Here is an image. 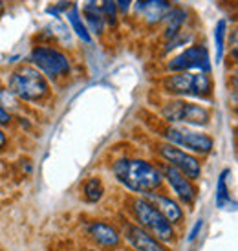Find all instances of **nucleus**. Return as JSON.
Returning a JSON list of instances; mask_svg holds the SVG:
<instances>
[{"instance_id":"nucleus-27","label":"nucleus","mask_w":238,"mask_h":251,"mask_svg":"<svg viewBox=\"0 0 238 251\" xmlns=\"http://www.w3.org/2000/svg\"><path fill=\"white\" fill-rule=\"evenodd\" d=\"M84 251H99V250H95V248H86Z\"/></svg>"},{"instance_id":"nucleus-25","label":"nucleus","mask_w":238,"mask_h":251,"mask_svg":"<svg viewBox=\"0 0 238 251\" xmlns=\"http://www.w3.org/2000/svg\"><path fill=\"white\" fill-rule=\"evenodd\" d=\"M132 2H134V0H116V4H118V9L121 11V13H126V11L130 9Z\"/></svg>"},{"instance_id":"nucleus-2","label":"nucleus","mask_w":238,"mask_h":251,"mask_svg":"<svg viewBox=\"0 0 238 251\" xmlns=\"http://www.w3.org/2000/svg\"><path fill=\"white\" fill-rule=\"evenodd\" d=\"M123 205H125L123 209H125L126 218L136 226H140L141 229H145L147 233H150L152 237H156L167 246H172L178 242L180 231L176 229L145 196L128 195L125 196Z\"/></svg>"},{"instance_id":"nucleus-22","label":"nucleus","mask_w":238,"mask_h":251,"mask_svg":"<svg viewBox=\"0 0 238 251\" xmlns=\"http://www.w3.org/2000/svg\"><path fill=\"white\" fill-rule=\"evenodd\" d=\"M202 229H203V218H198L196 222H194V226L190 227L189 235H187V242H189V244H192L194 240H198V237H200Z\"/></svg>"},{"instance_id":"nucleus-24","label":"nucleus","mask_w":238,"mask_h":251,"mask_svg":"<svg viewBox=\"0 0 238 251\" xmlns=\"http://www.w3.org/2000/svg\"><path fill=\"white\" fill-rule=\"evenodd\" d=\"M11 123H13V114L7 112L4 106L0 105V128H7Z\"/></svg>"},{"instance_id":"nucleus-11","label":"nucleus","mask_w":238,"mask_h":251,"mask_svg":"<svg viewBox=\"0 0 238 251\" xmlns=\"http://www.w3.org/2000/svg\"><path fill=\"white\" fill-rule=\"evenodd\" d=\"M211 57L209 50L203 44H190L189 48L180 51L176 57H172L167 63V70L170 74L178 72H202L211 74Z\"/></svg>"},{"instance_id":"nucleus-6","label":"nucleus","mask_w":238,"mask_h":251,"mask_svg":"<svg viewBox=\"0 0 238 251\" xmlns=\"http://www.w3.org/2000/svg\"><path fill=\"white\" fill-rule=\"evenodd\" d=\"M29 64L41 72L48 81L66 79L71 74V59L63 50L49 46V44H39L31 50Z\"/></svg>"},{"instance_id":"nucleus-16","label":"nucleus","mask_w":238,"mask_h":251,"mask_svg":"<svg viewBox=\"0 0 238 251\" xmlns=\"http://www.w3.org/2000/svg\"><path fill=\"white\" fill-rule=\"evenodd\" d=\"M106 189L105 183L99 176H90L83 181L81 185V195H83V200L86 203H99L105 196Z\"/></svg>"},{"instance_id":"nucleus-18","label":"nucleus","mask_w":238,"mask_h":251,"mask_svg":"<svg viewBox=\"0 0 238 251\" xmlns=\"http://www.w3.org/2000/svg\"><path fill=\"white\" fill-rule=\"evenodd\" d=\"M64 15H66V19H68V22H70L71 31H73V33H75V35H77L83 42L90 44L92 35H90V31L86 29V24H84L83 17H81V11H79L77 4H71L70 9H68Z\"/></svg>"},{"instance_id":"nucleus-1","label":"nucleus","mask_w":238,"mask_h":251,"mask_svg":"<svg viewBox=\"0 0 238 251\" xmlns=\"http://www.w3.org/2000/svg\"><path fill=\"white\" fill-rule=\"evenodd\" d=\"M110 171L116 181L130 195L145 196L163 189V176L160 173V167L143 158H130V156L118 158L112 163Z\"/></svg>"},{"instance_id":"nucleus-3","label":"nucleus","mask_w":238,"mask_h":251,"mask_svg":"<svg viewBox=\"0 0 238 251\" xmlns=\"http://www.w3.org/2000/svg\"><path fill=\"white\" fill-rule=\"evenodd\" d=\"M7 90L22 103H42L49 98V81L31 64H21L7 77Z\"/></svg>"},{"instance_id":"nucleus-23","label":"nucleus","mask_w":238,"mask_h":251,"mask_svg":"<svg viewBox=\"0 0 238 251\" xmlns=\"http://www.w3.org/2000/svg\"><path fill=\"white\" fill-rule=\"evenodd\" d=\"M70 6H71V2H68V0H61L55 7H48L46 11H48L49 15H53V17H59L61 13H66V11L70 9Z\"/></svg>"},{"instance_id":"nucleus-15","label":"nucleus","mask_w":238,"mask_h":251,"mask_svg":"<svg viewBox=\"0 0 238 251\" xmlns=\"http://www.w3.org/2000/svg\"><path fill=\"white\" fill-rule=\"evenodd\" d=\"M83 21L86 24V29L92 33L101 35L105 31V19L97 6V0H84L83 2Z\"/></svg>"},{"instance_id":"nucleus-20","label":"nucleus","mask_w":238,"mask_h":251,"mask_svg":"<svg viewBox=\"0 0 238 251\" xmlns=\"http://www.w3.org/2000/svg\"><path fill=\"white\" fill-rule=\"evenodd\" d=\"M213 37H214V63L220 64L222 59H224V48H225V37H227V21L225 19H220V21L214 24V29H213Z\"/></svg>"},{"instance_id":"nucleus-13","label":"nucleus","mask_w":238,"mask_h":251,"mask_svg":"<svg viewBox=\"0 0 238 251\" xmlns=\"http://www.w3.org/2000/svg\"><path fill=\"white\" fill-rule=\"evenodd\" d=\"M148 202L154 205L156 209L160 211L161 215L167 218L168 222L174 226L176 229L180 231L183 227V224H185V209H183V205L178 200H176L174 196H170L165 191V189H160V191H154V193H148L145 195Z\"/></svg>"},{"instance_id":"nucleus-8","label":"nucleus","mask_w":238,"mask_h":251,"mask_svg":"<svg viewBox=\"0 0 238 251\" xmlns=\"http://www.w3.org/2000/svg\"><path fill=\"white\" fill-rule=\"evenodd\" d=\"M83 233L84 238L92 244V248L99 251H118L125 248L118 224L110 222V220H101V218L88 220L84 224Z\"/></svg>"},{"instance_id":"nucleus-26","label":"nucleus","mask_w":238,"mask_h":251,"mask_svg":"<svg viewBox=\"0 0 238 251\" xmlns=\"http://www.w3.org/2000/svg\"><path fill=\"white\" fill-rule=\"evenodd\" d=\"M7 143H9V138H7L6 130H4V128H0V154L7 149Z\"/></svg>"},{"instance_id":"nucleus-21","label":"nucleus","mask_w":238,"mask_h":251,"mask_svg":"<svg viewBox=\"0 0 238 251\" xmlns=\"http://www.w3.org/2000/svg\"><path fill=\"white\" fill-rule=\"evenodd\" d=\"M99 9H101V13H103L105 22L112 24V26L118 22V4H116V0H101Z\"/></svg>"},{"instance_id":"nucleus-10","label":"nucleus","mask_w":238,"mask_h":251,"mask_svg":"<svg viewBox=\"0 0 238 251\" xmlns=\"http://www.w3.org/2000/svg\"><path fill=\"white\" fill-rule=\"evenodd\" d=\"M158 167H160V173L163 176V185H167L170 191L168 195L174 196L185 207H192L200 196V189H198L196 181H192L190 178H187L180 171H176L163 161L158 163Z\"/></svg>"},{"instance_id":"nucleus-5","label":"nucleus","mask_w":238,"mask_h":251,"mask_svg":"<svg viewBox=\"0 0 238 251\" xmlns=\"http://www.w3.org/2000/svg\"><path fill=\"white\" fill-rule=\"evenodd\" d=\"M161 116L170 125H183L190 128H205L211 125L213 112L209 106L187 101V99H168L161 106Z\"/></svg>"},{"instance_id":"nucleus-9","label":"nucleus","mask_w":238,"mask_h":251,"mask_svg":"<svg viewBox=\"0 0 238 251\" xmlns=\"http://www.w3.org/2000/svg\"><path fill=\"white\" fill-rule=\"evenodd\" d=\"M156 152L160 156V160L163 163L170 165L172 169L180 171L182 175H185L187 178H190L192 181H198L202 178L203 167H202V161L198 156L190 152H185L182 149L178 147L170 145L167 141H161L156 145Z\"/></svg>"},{"instance_id":"nucleus-14","label":"nucleus","mask_w":238,"mask_h":251,"mask_svg":"<svg viewBox=\"0 0 238 251\" xmlns=\"http://www.w3.org/2000/svg\"><path fill=\"white\" fill-rule=\"evenodd\" d=\"M170 9V0H136V11L148 24H158Z\"/></svg>"},{"instance_id":"nucleus-28","label":"nucleus","mask_w":238,"mask_h":251,"mask_svg":"<svg viewBox=\"0 0 238 251\" xmlns=\"http://www.w3.org/2000/svg\"><path fill=\"white\" fill-rule=\"evenodd\" d=\"M118 251H130V250H126V248H121V250H118Z\"/></svg>"},{"instance_id":"nucleus-4","label":"nucleus","mask_w":238,"mask_h":251,"mask_svg":"<svg viewBox=\"0 0 238 251\" xmlns=\"http://www.w3.org/2000/svg\"><path fill=\"white\" fill-rule=\"evenodd\" d=\"M161 88L178 99H209L214 92V83L209 74L202 72H178L168 74L161 81Z\"/></svg>"},{"instance_id":"nucleus-12","label":"nucleus","mask_w":238,"mask_h":251,"mask_svg":"<svg viewBox=\"0 0 238 251\" xmlns=\"http://www.w3.org/2000/svg\"><path fill=\"white\" fill-rule=\"evenodd\" d=\"M119 231H121V238L126 250L130 251H172V246L163 244L161 240L152 237L150 233L141 229L140 226L130 222L128 218H121L119 222Z\"/></svg>"},{"instance_id":"nucleus-19","label":"nucleus","mask_w":238,"mask_h":251,"mask_svg":"<svg viewBox=\"0 0 238 251\" xmlns=\"http://www.w3.org/2000/svg\"><path fill=\"white\" fill-rule=\"evenodd\" d=\"M229 176H231V171L229 169H224L220 176H218V183H216V193H214V202H216V207L220 209H225L229 203H231V193H229Z\"/></svg>"},{"instance_id":"nucleus-17","label":"nucleus","mask_w":238,"mask_h":251,"mask_svg":"<svg viewBox=\"0 0 238 251\" xmlns=\"http://www.w3.org/2000/svg\"><path fill=\"white\" fill-rule=\"evenodd\" d=\"M163 21L167 22V28H165V37L168 41H172L174 37H178L182 33L183 24L187 22V11L182 9V7H172L168 9V13L165 15Z\"/></svg>"},{"instance_id":"nucleus-7","label":"nucleus","mask_w":238,"mask_h":251,"mask_svg":"<svg viewBox=\"0 0 238 251\" xmlns=\"http://www.w3.org/2000/svg\"><path fill=\"white\" fill-rule=\"evenodd\" d=\"M161 138L170 145L178 147L185 152L194 154L198 158L200 156H209L214 151L213 136H209L200 128H190V126L183 125H168L161 132Z\"/></svg>"}]
</instances>
